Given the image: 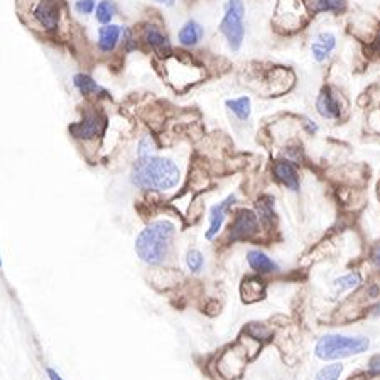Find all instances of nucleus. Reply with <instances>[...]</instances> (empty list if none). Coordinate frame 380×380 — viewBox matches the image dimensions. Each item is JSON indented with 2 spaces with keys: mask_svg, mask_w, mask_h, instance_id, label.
Here are the masks:
<instances>
[{
  "mask_svg": "<svg viewBox=\"0 0 380 380\" xmlns=\"http://www.w3.org/2000/svg\"><path fill=\"white\" fill-rule=\"evenodd\" d=\"M264 289H266V286H264V282L261 279H245L242 284V296L243 301L252 302V301H257L261 300L264 296Z\"/></svg>",
  "mask_w": 380,
  "mask_h": 380,
  "instance_id": "nucleus-20",
  "label": "nucleus"
},
{
  "mask_svg": "<svg viewBox=\"0 0 380 380\" xmlns=\"http://www.w3.org/2000/svg\"><path fill=\"white\" fill-rule=\"evenodd\" d=\"M370 341L367 336H348V335H325L316 343L315 354L321 360H340L347 356L360 355L368 350Z\"/></svg>",
  "mask_w": 380,
  "mask_h": 380,
  "instance_id": "nucleus-4",
  "label": "nucleus"
},
{
  "mask_svg": "<svg viewBox=\"0 0 380 380\" xmlns=\"http://www.w3.org/2000/svg\"><path fill=\"white\" fill-rule=\"evenodd\" d=\"M368 368H370L372 374H380V355L372 356L370 362H368Z\"/></svg>",
  "mask_w": 380,
  "mask_h": 380,
  "instance_id": "nucleus-30",
  "label": "nucleus"
},
{
  "mask_svg": "<svg viewBox=\"0 0 380 380\" xmlns=\"http://www.w3.org/2000/svg\"><path fill=\"white\" fill-rule=\"evenodd\" d=\"M141 37H142V42H144L147 48L153 49L159 58L168 56V54L171 53L169 40L164 34V31L161 29V26L147 24L144 29H142Z\"/></svg>",
  "mask_w": 380,
  "mask_h": 380,
  "instance_id": "nucleus-11",
  "label": "nucleus"
},
{
  "mask_svg": "<svg viewBox=\"0 0 380 380\" xmlns=\"http://www.w3.org/2000/svg\"><path fill=\"white\" fill-rule=\"evenodd\" d=\"M341 372H343V365H341V363H329V365H325L320 372H318L316 377L325 380H338Z\"/></svg>",
  "mask_w": 380,
  "mask_h": 380,
  "instance_id": "nucleus-25",
  "label": "nucleus"
},
{
  "mask_svg": "<svg viewBox=\"0 0 380 380\" xmlns=\"http://www.w3.org/2000/svg\"><path fill=\"white\" fill-rule=\"evenodd\" d=\"M374 46H375V51H377L380 54V29L377 33V36H375V41H374Z\"/></svg>",
  "mask_w": 380,
  "mask_h": 380,
  "instance_id": "nucleus-34",
  "label": "nucleus"
},
{
  "mask_svg": "<svg viewBox=\"0 0 380 380\" xmlns=\"http://www.w3.org/2000/svg\"><path fill=\"white\" fill-rule=\"evenodd\" d=\"M0 267H2V259H0Z\"/></svg>",
  "mask_w": 380,
  "mask_h": 380,
  "instance_id": "nucleus-36",
  "label": "nucleus"
},
{
  "mask_svg": "<svg viewBox=\"0 0 380 380\" xmlns=\"http://www.w3.org/2000/svg\"><path fill=\"white\" fill-rule=\"evenodd\" d=\"M96 21L102 22V24H108L112 21V17L115 15V3L112 0H102V2L96 6Z\"/></svg>",
  "mask_w": 380,
  "mask_h": 380,
  "instance_id": "nucleus-24",
  "label": "nucleus"
},
{
  "mask_svg": "<svg viewBox=\"0 0 380 380\" xmlns=\"http://www.w3.org/2000/svg\"><path fill=\"white\" fill-rule=\"evenodd\" d=\"M227 107L230 108L232 114H235V117L240 120H247L252 114V103L249 96H240V98L227 100Z\"/></svg>",
  "mask_w": 380,
  "mask_h": 380,
  "instance_id": "nucleus-21",
  "label": "nucleus"
},
{
  "mask_svg": "<svg viewBox=\"0 0 380 380\" xmlns=\"http://www.w3.org/2000/svg\"><path fill=\"white\" fill-rule=\"evenodd\" d=\"M316 380H325V379H318V377H316Z\"/></svg>",
  "mask_w": 380,
  "mask_h": 380,
  "instance_id": "nucleus-37",
  "label": "nucleus"
},
{
  "mask_svg": "<svg viewBox=\"0 0 380 380\" xmlns=\"http://www.w3.org/2000/svg\"><path fill=\"white\" fill-rule=\"evenodd\" d=\"M259 232L257 215L250 210H240L230 225L232 240H247Z\"/></svg>",
  "mask_w": 380,
  "mask_h": 380,
  "instance_id": "nucleus-10",
  "label": "nucleus"
},
{
  "mask_svg": "<svg viewBox=\"0 0 380 380\" xmlns=\"http://www.w3.org/2000/svg\"><path fill=\"white\" fill-rule=\"evenodd\" d=\"M316 112L323 119L338 120L341 117V105L340 100L329 88H323L316 98Z\"/></svg>",
  "mask_w": 380,
  "mask_h": 380,
  "instance_id": "nucleus-13",
  "label": "nucleus"
},
{
  "mask_svg": "<svg viewBox=\"0 0 380 380\" xmlns=\"http://www.w3.org/2000/svg\"><path fill=\"white\" fill-rule=\"evenodd\" d=\"M372 262L380 269V242L375 243V247L372 249Z\"/></svg>",
  "mask_w": 380,
  "mask_h": 380,
  "instance_id": "nucleus-31",
  "label": "nucleus"
},
{
  "mask_svg": "<svg viewBox=\"0 0 380 380\" xmlns=\"http://www.w3.org/2000/svg\"><path fill=\"white\" fill-rule=\"evenodd\" d=\"M274 201L273 198L266 196V198H261V200L257 201V211H259V216H261L262 220H266V222H270L274 216L273 213V207H274Z\"/></svg>",
  "mask_w": 380,
  "mask_h": 380,
  "instance_id": "nucleus-26",
  "label": "nucleus"
},
{
  "mask_svg": "<svg viewBox=\"0 0 380 380\" xmlns=\"http://www.w3.org/2000/svg\"><path fill=\"white\" fill-rule=\"evenodd\" d=\"M48 375H49V379H51V380H63V379H61V375L56 374L53 368H48Z\"/></svg>",
  "mask_w": 380,
  "mask_h": 380,
  "instance_id": "nucleus-33",
  "label": "nucleus"
},
{
  "mask_svg": "<svg viewBox=\"0 0 380 380\" xmlns=\"http://www.w3.org/2000/svg\"><path fill=\"white\" fill-rule=\"evenodd\" d=\"M245 367H247V350L245 348H240V343L235 345V347L230 348L228 352H225L218 362L220 374H222L225 379L239 377Z\"/></svg>",
  "mask_w": 380,
  "mask_h": 380,
  "instance_id": "nucleus-9",
  "label": "nucleus"
},
{
  "mask_svg": "<svg viewBox=\"0 0 380 380\" xmlns=\"http://www.w3.org/2000/svg\"><path fill=\"white\" fill-rule=\"evenodd\" d=\"M75 9L80 14H92L95 9V0H76Z\"/></svg>",
  "mask_w": 380,
  "mask_h": 380,
  "instance_id": "nucleus-29",
  "label": "nucleus"
},
{
  "mask_svg": "<svg viewBox=\"0 0 380 380\" xmlns=\"http://www.w3.org/2000/svg\"><path fill=\"white\" fill-rule=\"evenodd\" d=\"M161 60L166 78L176 90H184L189 85L203 80V66L196 64L186 53H169Z\"/></svg>",
  "mask_w": 380,
  "mask_h": 380,
  "instance_id": "nucleus-5",
  "label": "nucleus"
},
{
  "mask_svg": "<svg viewBox=\"0 0 380 380\" xmlns=\"http://www.w3.org/2000/svg\"><path fill=\"white\" fill-rule=\"evenodd\" d=\"M174 236V225L162 220V222L150 223L146 230L141 232L135 242V250L142 261L157 266L166 259L171 249V242Z\"/></svg>",
  "mask_w": 380,
  "mask_h": 380,
  "instance_id": "nucleus-3",
  "label": "nucleus"
},
{
  "mask_svg": "<svg viewBox=\"0 0 380 380\" xmlns=\"http://www.w3.org/2000/svg\"><path fill=\"white\" fill-rule=\"evenodd\" d=\"M302 126L306 127V130H308L309 134H315V132H318V126H316L315 122H311V120H309V119H304Z\"/></svg>",
  "mask_w": 380,
  "mask_h": 380,
  "instance_id": "nucleus-32",
  "label": "nucleus"
},
{
  "mask_svg": "<svg viewBox=\"0 0 380 380\" xmlns=\"http://www.w3.org/2000/svg\"><path fill=\"white\" fill-rule=\"evenodd\" d=\"M235 201V196H228L225 198V200L222 201V203L215 205V207L211 208V215H210V230L207 232V239L211 240L213 236H215L216 234L220 232V228H222L223 225V220H225V215H227L228 208L234 205Z\"/></svg>",
  "mask_w": 380,
  "mask_h": 380,
  "instance_id": "nucleus-15",
  "label": "nucleus"
},
{
  "mask_svg": "<svg viewBox=\"0 0 380 380\" xmlns=\"http://www.w3.org/2000/svg\"><path fill=\"white\" fill-rule=\"evenodd\" d=\"M304 10V6L300 0H279L274 17L275 27L284 31L301 29Z\"/></svg>",
  "mask_w": 380,
  "mask_h": 380,
  "instance_id": "nucleus-7",
  "label": "nucleus"
},
{
  "mask_svg": "<svg viewBox=\"0 0 380 380\" xmlns=\"http://www.w3.org/2000/svg\"><path fill=\"white\" fill-rule=\"evenodd\" d=\"M132 183L144 189L166 191L180 183V169L171 159L144 157L132 171Z\"/></svg>",
  "mask_w": 380,
  "mask_h": 380,
  "instance_id": "nucleus-2",
  "label": "nucleus"
},
{
  "mask_svg": "<svg viewBox=\"0 0 380 380\" xmlns=\"http://www.w3.org/2000/svg\"><path fill=\"white\" fill-rule=\"evenodd\" d=\"M73 83H75L76 90H78L81 95H85V96H90V95H95V93H98V92H103L102 88H100L98 85L93 81L92 76L85 75V73L76 75L75 78H73Z\"/></svg>",
  "mask_w": 380,
  "mask_h": 380,
  "instance_id": "nucleus-22",
  "label": "nucleus"
},
{
  "mask_svg": "<svg viewBox=\"0 0 380 380\" xmlns=\"http://www.w3.org/2000/svg\"><path fill=\"white\" fill-rule=\"evenodd\" d=\"M243 17H245V6L242 0H228L225 6V15L220 22V33L225 36L232 51H239L243 44L245 37Z\"/></svg>",
  "mask_w": 380,
  "mask_h": 380,
  "instance_id": "nucleus-6",
  "label": "nucleus"
},
{
  "mask_svg": "<svg viewBox=\"0 0 380 380\" xmlns=\"http://www.w3.org/2000/svg\"><path fill=\"white\" fill-rule=\"evenodd\" d=\"M154 2H157V3H162V6H174V2H176V0H154Z\"/></svg>",
  "mask_w": 380,
  "mask_h": 380,
  "instance_id": "nucleus-35",
  "label": "nucleus"
},
{
  "mask_svg": "<svg viewBox=\"0 0 380 380\" xmlns=\"http://www.w3.org/2000/svg\"><path fill=\"white\" fill-rule=\"evenodd\" d=\"M247 261H249L252 269L259 274H270L277 270V264L270 257H267L264 252L250 250L249 255H247Z\"/></svg>",
  "mask_w": 380,
  "mask_h": 380,
  "instance_id": "nucleus-19",
  "label": "nucleus"
},
{
  "mask_svg": "<svg viewBox=\"0 0 380 380\" xmlns=\"http://www.w3.org/2000/svg\"><path fill=\"white\" fill-rule=\"evenodd\" d=\"M120 31L119 26L115 24H107L100 27L98 31V48L102 53H112L115 48H117L119 40H120Z\"/></svg>",
  "mask_w": 380,
  "mask_h": 380,
  "instance_id": "nucleus-16",
  "label": "nucleus"
},
{
  "mask_svg": "<svg viewBox=\"0 0 380 380\" xmlns=\"http://www.w3.org/2000/svg\"><path fill=\"white\" fill-rule=\"evenodd\" d=\"M21 17L27 15L24 22L29 29L40 31L49 37H60L66 22L64 0H21L19 2Z\"/></svg>",
  "mask_w": 380,
  "mask_h": 380,
  "instance_id": "nucleus-1",
  "label": "nucleus"
},
{
  "mask_svg": "<svg viewBox=\"0 0 380 380\" xmlns=\"http://www.w3.org/2000/svg\"><path fill=\"white\" fill-rule=\"evenodd\" d=\"M362 282V279H360V275L356 273L347 274V275H341L340 279H336L335 282H333V288H335L338 293H343V291H350L355 289L356 286Z\"/></svg>",
  "mask_w": 380,
  "mask_h": 380,
  "instance_id": "nucleus-23",
  "label": "nucleus"
},
{
  "mask_svg": "<svg viewBox=\"0 0 380 380\" xmlns=\"http://www.w3.org/2000/svg\"><path fill=\"white\" fill-rule=\"evenodd\" d=\"M273 174L275 180L291 191H297L300 189V176H297V169L293 162L288 161H277L273 166Z\"/></svg>",
  "mask_w": 380,
  "mask_h": 380,
  "instance_id": "nucleus-14",
  "label": "nucleus"
},
{
  "mask_svg": "<svg viewBox=\"0 0 380 380\" xmlns=\"http://www.w3.org/2000/svg\"><path fill=\"white\" fill-rule=\"evenodd\" d=\"M306 9L311 14H340L347 9V0H306Z\"/></svg>",
  "mask_w": 380,
  "mask_h": 380,
  "instance_id": "nucleus-17",
  "label": "nucleus"
},
{
  "mask_svg": "<svg viewBox=\"0 0 380 380\" xmlns=\"http://www.w3.org/2000/svg\"><path fill=\"white\" fill-rule=\"evenodd\" d=\"M336 48V36L331 31H321L311 42V54L316 63H325Z\"/></svg>",
  "mask_w": 380,
  "mask_h": 380,
  "instance_id": "nucleus-12",
  "label": "nucleus"
},
{
  "mask_svg": "<svg viewBox=\"0 0 380 380\" xmlns=\"http://www.w3.org/2000/svg\"><path fill=\"white\" fill-rule=\"evenodd\" d=\"M105 126L107 119L98 112H92V114L85 115L75 126H71L69 132L73 134V137L81 139V141H90V139H95L96 135H102Z\"/></svg>",
  "mask_w": 380,
  "mask_h": 380,
  "instance_id": "nucleus-8",
  "label": "nucleus"
},
{
  "mask_svg": "<svg viewBox=\"0 0 380 380\" xmlns=\"http://www.w3.org/2000/svg\"><path fill=\"white\" fill-rule=\"evenodd\" d=\"M153 150H154V144L150 137H144L141 142H139V156H141V159L150 157Z\"/></svg>",
  "mask_w": 380,
  "mask_h": 380,
  "instance_id": "nucleus-28",
  "label": "nucleus"
},
{
  "mask_svg": "<svg viewBox=\"0 0 380 380\" xmlns=\"http://www.w3.org/2000/svg\"><path fill=\"white\" fill-rule=\"evenodd\" d=\"M186 262H188V267L193 273H200L201 267H203V255H201L200 250H189Z\"/></svg>",
  "mask_w": 380,
  "mask_h": 380,
  "instance_id": "nucleus-27",
  "label": "nucleus"
},
{
  "mask_svg": "<svg viewBox=\"0 0 380 380\" xmlns=\"http://www.w3.org/2000/svg\"><path fill=\"white\" fill-rule=\"evenodd\" d=\"M201 37H203V27L195 21L186 22V24L180 29V34H178V40H180L181 44L186 46V48L196 46L198 42L201 41Z\"/></svg>",
  "mask_w": 380,
  "mask_h": 380,
  "instance_id": "nucleus-18",
  "label": "nucleus"
}]
</instances>
